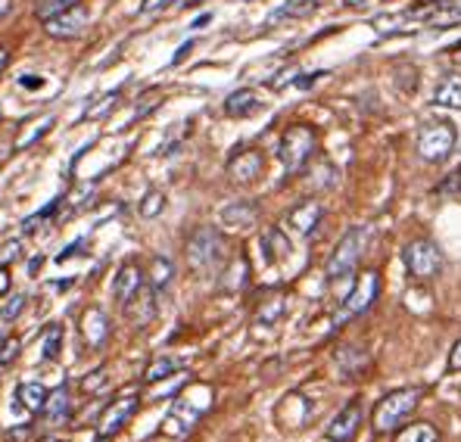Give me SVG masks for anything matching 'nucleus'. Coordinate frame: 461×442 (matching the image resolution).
<instances>
[{
  "label": "nucleus",
  "mask_w": 461,
  "mask_h": 442,
  "mask_svg": "<svg viewBox=\"0 0 461 442\" xmlns=\"http://www.w3.org/2000/svg\"><path fill=\"white\" fill-rule=\"evenodd\" d=\"M47 424H59L72 414V396H69V386H57L53 392H47L44 408H41Z\"/></svg>",
  "instance_id": "obj_16"
},
{
  "label": "nucleus",
  "mask_w": 461,
  "mask_h": 442,
  "mask_svg": "<svg viewBox=\"0 0 461 442\" xmlns=\"http://www.w3.org/2000/svg\"><path fill=\"white\" fill-rule=\"evenodd\" d=\"M421 402V386H405V390H393L377 402L375 408V430L377 433H390L409 418L411 411Z\"/></svg>",
  "instance_id": "obj_3"
},
{
  "label": "nucleus",
  "mask_w": 461,
  "mask_h": 442,
  "mask_svg": "<svg viewBox=\"0 0 461 442\" xmlns=\"http://www.w3.org/2000/svg\"><path fill=\"white\" fill-rule=\"evenodd\" d=\"M315 10V0H296V4L290 6H281V10L271 13L268 23H281V19H296V16H309V13Z\"/></svg>",
  "instance_id": "obj_28"
},
{
  "label": "nucleus",
  "mask_w": 461,
  "mask_h": 442,
  "mask_svg": "<svg viewBox=\"0 0 461 442\" xmlns=\"http://www.w3.org/2000/svg\"><path fill=\"white\" fill-rule=\"evenodd\" d=\"M6 63H10V53H6L4 47H0V72L6 69Z\"/></svg>",
  "instance_id": "obj_41"
},
{
  "label": "nucleus",
  "mask_w": 461,
  "mask_h": 442,
  "mask_svg": "<svg viewBox=\"0 0 461 442\" xmlns=\"http://www.w3.org/2000/svg\"><path fill=\"white\" fill-rule=\"evenodd\" d=\"M433 104L437 106H461V75H449L443 85L433 91Z\"/></svg>",
  "instance_id": "obj_21"
},
{
  "label": "nucleus",
  "mask_w": 461,
  "mask_h": 442,
  "mask_svg": "<svg viewBox=\"0 0 461 442\" xmlns=\"http://www.w3.org/2000/svg\"><path fill=\"white\" fill-rule=\"evenodd\" d=\"M284 311H287V305H284L281 296L268 299V302L262 305L259 311H256V324H262V328H275V324L284 318Z\"/></svg>",
  "instance_id": "obj_24"
},
{
  "label": "nucleus",
  "mask_w": 461,
  "mask_h": 442,
  "mask_svg": "<svg viewBox=\"0 0 461 442\" xmlns=\"http://www.w3.org/2000/svg\"><path fill=\"white\" fill-rule=\"evenodd\" d=\"M315 131H312L309 125H290L287 131H284L281 144H277V156H281L284 168H287L290 175L300 172L303 166L312 159V153H315Z\"/></svg>",
  "instance_id": "obj_5"
},
{
  "label": "nucleus",
  "mask_w": 461,
  "mask_h": 442,
  "mask_svg": "<svg viewBox=\"0 0 461 442\" xmlns=\"http://www.w3.org/2000/svg\"><path fill=\"white\" fill-rule=\"evenodd\" d=\"M405 268H409L411 277L418 281H430V277L439 275L443 268V249L433 240H411L405 247Z\"/></svg>",
  "instance_id": "obj_8"
},
{
  "label": "nucleus",
  "mask_w": 461,
  "mask_h": 442,
  "mask_svg": "<svg viewBox=\"0 0 461 442\" xmlns=\"http://www.w3.org/2000/svg\"><path fill=\"white\" fill-rule=\"evenodd\" d=\"M38 442H66V439H59V437H44V439H38Z\"/></svg>",
  "instance_id": "obj_44"
},
{
  "label": "nucleus",
  "mask_w": 461,
  "mask_h": 442,
  "mask_svg": "<svg viewBox=\"0 0 461 442\" xmlns=\"http://www.w3.org/2000/svg\"><path fill=\"white\" fill-rule=\"evenodd\" d=\"M346 6H358V4H365V0H343Z\"/></svg>",
  "instance_id": "obj_45"
},
{
  "label": "nucleus",
  "mask_w": 461,
  "mask_h": 442,
  "mask_svg": "<svg viewBox=\"0 0 461 442\" xmlns=\"http://www.w3.org/2000/svg\"><path fill=\"white\" fill-rule=\"evenodd\" d=\"M19 85H23V87H41V85H44V78H41V75H23V78H19Z\"/></svg>",
  "instance_id": "obj_39"
},
{
  "label": "nucleus",
  "mask_w": 461,
  "mask_h": 442,
  "mask_svg": "<svg viewBox=\"0 0 461 442\" xmlns=\"http://www.w3.org/2000/svg\"><path fill=\"white\" fill-rule=\"evenodd\" d=\"M94 442H110V439H104V437H97V439H94Z\"/></svg>",
  "instance_id": "obj_46"
},
{
  "label": "nucleus",
  "mask_w": 461,
  "mask_h": 442,
  "mask_svg": "<svg viewBox=\"0 0 461 442\" xmlns=\"http://www.w3.org/2000/svg\"><path fill=\"white\" fill-rule=\"evenodd\" d=\"M50 128H53V115H41V119H35V122L29 125V131H23V134L16 138V149L32 147L38 138H44V134L50 131Z\"/></svg>",
  "instance_id": "obj_25"
},
{
  "label": "nucleus",
  "mask_w": 461,
  "mask_h": 442,
  "mask_svg": "<svg viewBox=\"0 0 461 442\" xmlns=\"http://www.w3.org/2000/svg\"><path fill=\"white\" fill-rule=\"evenodd\" d=\"M365 362H368V358H365V349H352V346H346V349L337 352V365H340L346 374H356Z\"/></svg>",
  "instance_id": "obj_29"
},
{
  "label": "nucleus",
  "mask_w": 461,
  "mask_h": 442,
  "mask_svg": "<svg viewBox=\"0 0 461 442\" xmlns=\"http://www.w3.org/2000/svg\"><path fill=\"white\" fill-rule=\"evenodd\" d=\"M59 346H63V328H59V324H53L50 333L44 337V349H41V358H47V362H50V358H57L59 356Z\"/></svg>",
  "instance_id": "obj_33"
},
{
  "label": "nucleus",
  "mask_w": 461,
  "mask_h": 442,
  "mask_svg": "<svg viewBox=\"0 0 461 442\" xmlns=\"http://www.w3.org/2000/svg\"><path fill=\"white\" fill-rule=\"evenodd\" d=\"M262 172H266V159L259 149H237L228 159V175L237 185H253Z\"/></svg>",
  "instance_id": "obj_11"
},
{
  "label": "nucleus",
  "mask_w": 461,
  "mask_h": 442,
  "mask_svg": "<svg viewBox=\"0 0 461 442\" xmlns=\"http://www.w3.org/2000/svg\"><path fill=\"white\" fill-rule=\"evenodd\" d=\"M456 147V128L449 122H430L418 134V153L424 162H443Z\"/></svg>",
  "instance_id": "obj_9"
},
{
  "label": "nucleus",
  "mask_w": 461,
  "mask_h": 442,
  "mask_svg": "<svg viewBox=\"0 0 461 442\" xmlns=\"http://www.w3.org/2000/svg\"><path fill=\"white\" fill-rule=\"evenodd\" d=\"M424 23L430 25V29H446V25L461 23V10H458V6H452V4H446V6H439V10H430V13H427Z\"/></svg>",
  "instance_id": "obj_26"
},
{
  "label": "nucleus",
  "mask_w": 461,
  "mask_h": 442,
  "mask_svg": "<svg viewBox=\"0 0 461 442\" xmlns=\"http://www.w3.org/2000/svg\"><path fill=\"white\" fill-rule=\"evenodd\" d=\"M0 119H4V110H0Z\"/></svg>",
  "instance_id": "obj_47"
},
{
  "label": "nucleus",
  "mask_w": 461,
  "mask_h": 442,
  "mask_svg": "<svg viewBox=\"0 0 461 442\" xmlns=\"http://www.w3.org/2000/svg\"><path fill=\"white\" fill-rule=\"evenodd\" d=\"M156 290L153 287H140L138 293H134L131 299H128L125 302V311H128V318H131L134 324H138V328H147V324L153 321L156 318Z\"/></svg>",
  "instance_id": "obj_14"
},
{
  "label": "nucleus",
  "mask_w": 461,
  "mask_h": 442,
  "mask_svg": "<svg viewBox=\"0 0 461 442\" xmlns=\"http://www.w3.org/2000/svg\"><path fill=\"white\" fill-rule=\"evenodd\" d=\"M10 6H13V0H0V19H4L6 13H10Z\"/></svg>",
  "instance_id": "obj_42"
},
{
  "label": "nucleus",
  "mask_w": 461,
  "mask_h": 442,
  "mask_svg": "<svg viewBox=\"0 0 461 442\" xmlns=\"http://www.w3.org/2000/svg\"><path fill=\"white\" fill-rule=\"evenodd\" d=\"M358 427H362V402L352 399V402L343 405L340 411H337V418L328 424V439L330 442H352L358 433Z\"/></svg>",
  "instance_id": "obj_12"
},
{
  "label": "nucleus",
  "mask_w": 461,
  "mask_h": 442,
  "mask_svg": "<svg viewBox=\"0 0 461 442\" xmlns=\"http://www.w3.org/2000/svg\"><path fill=\"white\" fill-rule=\"evenodd\" d=\"M72 4H78V0H38V16L47 19V16L66 10V6H72Z\"/></svg>",
  "instance_id": "obj_36"
},
{
  "label": "nucleus",
  "mask_w": 461,
  "mask_h": 442,
  "mask_svg": "<svg viewBox=\"0 0 461 442\" xmlns=\"http://www.w3.org/2000/svg\"><path fill=\"white\" fill-rule=\"evenodd\" d=\"M393 442H439V433L433 424H427V420H421V424H409L402 427V430L396 433V439Z\"/></svg>",
  "instance_id": "obj_23"
},
{
  "label": "nucleus",
  "mask_w": 461,
  "mask_h": 442,
  "mask_svg": "<svg viewBox=\"0 0 461 442\" xmlns=\"http://www.w3.org/2000/svg\"><path fill=\"white\" fill-rule=\"evenodd\" d=\"M365 240H368V230L365 228H349L346 234L340 237V243L334 247L330 253L328 265H324V275L328 281H340V277H349L356 271L358 258L365 253Z\"/></svg>",
  "instance_id": "obj_4"
},
{
  "label": "nucleus",
  "mask_w": 461,
  "mask_h": 442,
  "mask_svg": "<svg viewBox=\"0 0 461 442\" xmlns=\"http://www.w3.org/2000/svg\"><path fill=\"white\" fill-rule=\"evenodd\" d=\"M140 287H144V271H140V265L138 262L119 265V271H115V277H113V296L125 305Z\"/></svg>",
  "instance_id": "obj_13"
},
{
  "label": "nucleus",
  "mask_w": 461,
  "mask_h": 442,
  "mask_svg": "<svg viewBox=\"0 0 461 442\" xmlns=\"http://www.w3.org/2000/svg\"><path fill=\"white\" fill-rule=\"evenodd\" d=\"M25 305H29V296H25V293H13L4 305H0V318H4V321H16L19 311H23Z\"/></svg>",
  "instance_id": "obj_32"
},
{
  "label": "nucleus",
  "mask_w": 461,
  "mask_h": 442,
  "mask_svg": "<svg viewBox=\"0 0 461 442\" xmlns=\"http://www.w3.org/2000/svg\"><path fill=\"white\" fill-rule=\"evenodd\" d=\"M259 110H262L259 97H256V91H249V87L234 91L225 100V115H230V119H249V115H256Z\"/></svg>",
  "instance_id": "obj_19"
},
{
  "label": "nucleus",
  "mask_w": 461,
  "mask_h": 442,
  "mask_svg": "<svg viewBox=\"0 0 461 442\" xmlns=\"http://www.w3.org/2000/svg\"><path fill=\"white\" fill-rule=\"evenodd\" d=\"M175 371H181V362H178V358H172V356L156 358L150 368L144 371V380H147V383H156V380L168 377V374H175Z\"/></svg>",
  "instance_id": "obj_27"
},
{
  "label": "nucleus",
  "mask_w": 461,
  "mask_h": 442,
  "mask_svg": "<svg viewBox=\"0 0 461 442\" xmlns=\"http://www.w3.org/2000/svg\"><path fill=\"white\" fill-rule=\"evenodd\" d=\"M106 383H110L106 371H94V374H87V377L81 380V390H85V392H100V390H106Z\"/></svg>",
  "instance_id": "obj_35"
},
{
  "label": "nucleus",
  "mask_w": 461,
  "mask_h": 442,
  "mask_svg": "<svg viewBox=\"0 0 461 442\" xmlns=\"http://www.w3.org/2000/svg\"><path fill=\"white\" fill-rule=\"evenodd\" d=\"M377 293H381V277H377V271H365L356 281V287H352V293L343 299V309H340V315L334 318V324H343V321H349V318L365 315V311L377 302Z\"/></svg>",
  "instance_id": "obj_7"
},
{
  "label": "nucleus",
  "mask_w": 461,
  "mask_h": 442,
  "mask_svg": "<svg viewBox=\"0 0 461 442\" xmlns=\"http://www.w3.org/2000/svg\"><path fill=\"white\" fill-rule=\"evenodd\" d=\"M119 100H122V94L119 91H113V94H106L104 100H97V106H91L85 115L87 119H106L113 110H119Z\"/></svg>",
  "instance_id": "obj_31"
},
{
  "label": "nucleus",
  "mask_w": 461,
  "mask_h": 442,
  "mask_svg": "<svg viewBox=\"0 0 461 442\" xmlns=\"http://www.w3.org/2000/svg\"><path fill=\"white\" fill-rule=\"evenodd\" d=\"M256 219H259V209H256L253 203H247V200L228 203V206L221 209V221H225L228 228H237V230L253 228Z\"/></svg>",
  "instance_id": "obj_18"
},
{
  "label": "nucleus",
  "mask_w": 461,
  "mask_h": 442,
  "mask_svg": "<svg viewBox=\"0 0 461 442\" xmlns=\"http://www.w3.org/2000/svg\"><path fill=\"white\" fill-rule=\"evenodd\" d=\"M19 349H23V339L6 337L4 343H0V368H10V365L19 358Z\"/></svg>",
  "instance_id": "obj_34"
},
{
  "label": "nucleus",
  "mask_w": 461,
  "mask_h": 442,
  "mask_svg": "<svg viewBox=\"0 0 461 442\" xmlns=\"http://www.w3.org/2000/svg\"><path fill=\"white\" fill-rule=\"evenodd\" d=\"M13 290V277H10V268L0 265V296H6Z\"/></svg>",
  "instance_id": "obj_37"
},
{
  "label": "nucleus",
  "mask_w": 461,
  "mask_h": 442,
  "mask_svg": "<svg viewBox=\"0 0 461 442\" xmlns=\"http://www.w3.org/2000/svg\"><path fill=\"white\" fill-rule=\"evenodd\" d=\"M162 209H166V194H159V190H150V194H144V200H140L138 212L144 215V219H156Z\"/></svg>",
  "instance_id": "obj_30"
},
{
  "label": "nucleus",
  "mask_w": 461,
  "mask_h": 442,
  "mask_svg": "<svg viewBox=\"0 0 461 442\" xmlns=\"http://www.w3.org/2000/svg\"><path fill=\"white\" fill-rule=\"evenodd\" d=\"M140 408V396L138 392H122L115 396L110 405L100 411V420H97V437L104 439H113L115 433L125 430V424H131V418L138 414Z\"/></svg>",
  "instance_id": "obj_6"
},
{
  "label": "nucleus",
  "mask_w": 461,
  "mask_h": 442,
  "mask_svg": "<svg viewBox=\"0 0 461 442\" xmlns=\"http://www.w3.org/2000/svg\"><path fill=\"white\" fill-rule=\"evenodd\" d=\"M449 371H461V339L452 346V352H449Z\"/></svg>",
  "instance_id": "obj_38"
},
{
  "label": "nucleus",
  "mask_w": 461,
  "mask_h": 442,
  "mask_svg": "<svg viewBox=\"0 0 461 442\" xmlns=\"http://www.w3.org/2000/svg\"><path fill=\"white\" fill-rule=\"evenodd\" d=\"M81 333H85L87 346H104L106 337H110V318L100 309H87L81 315Z\"/></svg>",
  "instance_id": "obj_17"
},
{
  "label": "nucleus",
  "mask_w": 461,
  "mask_h": 442,
  "mask_svg": "<svg viewBox=\"0 0 461 442\" xmlns=\"http://www.w3.org/2000/svg\"><path fill=\"white\" fill-rule=\"evenodd\" d=\"M147 287H153L156 293H162V290H168V284L175 281V265L172 258L166 256H153L150 258V271H147Z\"/></svg>",
  "instance_id": "obj_20"
},
{
  "label": "nucleus",
  "mask_w": 461,
  "mask_h": 442,
  "mask_svg": "<svg viewBox=\"0 0 461 442\" xmlns=\"http://www.w3.org/2000/svg\"><path fill=\"white\" fill-rule=\"evenodd\" d=\"M212 408V386L206 383H194L187 392H181L172 402V411L162 420V437L168 439H185L187 433H194V427L200 424L203 414Z\"/></svg>",
  "instance_id": "obj_1"
},
{
  "label": "nucleus",
  "mask_w": 461,
  "mask_h": 442,
  "mask_svg": "<svg viewBox=\"0 0 461 442\" xmlns=\"http://www.w3.org/2000/svg\"><path fill=\"white\" fill-rule=\"evenodd\" d=\"M178 4H181V6H196L200 0H178Z\"/></svg>",
  "instance_id": "obj_43"
},
{
  "label": "nucleus",
  "mask_w": 461,
  "mask_h": 442,
  "mask_svg": "<svg viewBox=\"0 0 461 442\" xmlns=\"http://www.w3.org/2000/svg\"><path fill=\"white\" fill-rule=\"evenodd\" d=\"M187 53H191V44H185V47H181V50H178V57H175L172 63H181V59H185Z\"/></svg>",
  "instance_id": "obj_40"
},
{
  "label": "nucleus",
  "mask_w": 461,
  "mask_h": 442,
  "mask_svg": "<svg viewBox=\"0 0 461 442\" xmlns=\"http://www.w3.org/2000/svg\"><path fill=\"white\" fill-rule=\"evenodd\" d=\"M321 215H324L321 203L306 200V203H300L296 209H290L287 224H290V228H294L300 237H309V234H315V228L321 224Z\"/></svg>",
  "instance_id": "obj_15"
},
{
  "label": "nucleus",
  "mask_w": 461,
  "mask_h": 442,
  "mask_svg": "<svg viewBox=\"0 0 461 442\" xmlns=\"http://www.w3.org/2000/svg\"><path fill=\"white\" fill-rule=\"evenodd\" d=\"M187 265L194 271H203V275H212L225 265L228 258V247H225V237H221L219 228H196L191 237H187Z\"/></svg>",
  "instance_id": "obj_2"
},
{
  "label": "nucleus",
  "mask_w": 461,
  "mask_h": 442,
  "mask_svg": "<svg viewBox=\"0 0 461 442\" xmlns=\"http://www.w3.org/2000/svg\"><path fill=\"white\" fill-rule=\"evenodd\" d=\"M87 23H91V13H87V6L85 4H72V6H66V10L47 16L44 19V32L50 38L66 41V38H78L81 32L87 29Z\"/></svg>",
  "instance_id": "obj_10"
},
{
  "label": "nucleus",
  "mask_w": 461,
  "mask_h": 442,
  "mask_svg": "<svg viewBox=\"0 0 461 442\" xmlns=\"http://www.w3.org/2000/svg\"><path fill=\"white\" fill-rule=\"evenodd\" d=\"M16 399H19V405H23L25 411L41 414V408H44V399H47V390L41 383H19Z\"/></svg>",
  "instance_id": "obj_22"
}]
</instances>
